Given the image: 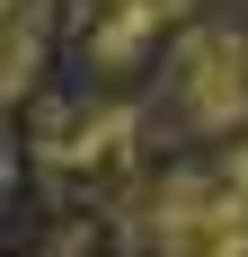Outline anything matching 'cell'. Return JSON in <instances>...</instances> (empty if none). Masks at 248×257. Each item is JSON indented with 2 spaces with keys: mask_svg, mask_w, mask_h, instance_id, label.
<instances>
[{
  "mask_svg": "<svg viewBox=\"0 0 248 257\" xmlns=\"http://www.w3.org/2000/svg\"><path fill=\"white\" fill-rule=\"evenodd\" d=\"M213 169H222V178H230V186H239V195H248V133H239V142H230L222 160H213Z\"/></svg>",
  "mask_w": 248,
  "mask_h": 257,
  "instance_id": "cell-4",
  "label": "cell"
},
{
  "mask_svg": "<svg viewBox=\"0 0 248 257\" xmlns=\"http://www.w3.org/2000/svg\"><path fill=\"white\" fill-rule=\"evenodd\" d=\"M169 106L195 133L248 124V18H195L169 45Z\"/></svg>",
  "mask_w": 248,
  "mask_h": 257,
  "instance_id": "cell-1",
  "label": "cell"
},
{
  "mask_svg": "<svg viewBox=\"0 0 248 257\" xmlns=\"http://www.w3.org/2000/svg\"><path fill=\"white\" fill-rule=\"evenodd\" d=\"M186 0H98V18H89V53L98 62H133L142 45H160L177 27Z\"/></svg>",
  "mask_w": 248,
  "mask_h": 257,
  "instance_id": "cell-3",
  "label": "cell"
},
{
  "mask_svg": "<svg viewBox=\"0 0 248 257\" xmlns=\"http://www.w3.org/2000/svg\"><path fill=\"white\" fill-rule=\"evenodd\" d=\"M151 248L160 257H248V195L222 169H169L151 186Z\"/></svg>",
  "mask_w": 248,
  "mask_h": 257,
  "instance_id": "cell-2",
  "label": "cell"
}]
</instances>
